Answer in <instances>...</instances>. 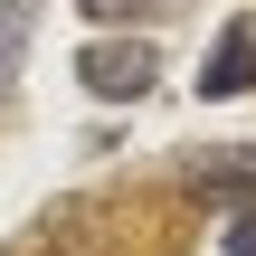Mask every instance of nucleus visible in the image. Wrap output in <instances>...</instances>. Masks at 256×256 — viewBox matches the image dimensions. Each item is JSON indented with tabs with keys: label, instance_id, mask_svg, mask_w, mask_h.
I'll use <instances>...</instances> for the list:
<instances>
[{
	"label": "nucleus",
	"instance_id": "obj_4",
	"mask_svg": "<svg viewBox=\"0 0 256 256\" xmlns=\"http://www.w3.org/2000/svg\"><path fill=\"white\" fill-rule=\"evenodd\" d=\"M28 48V0H0V95H10V66Z\"/></svg>",
	"mask_w": 256,
	"mask_h": 256
},
{
	"label": "nucleus",
	"instance_id": "obj_3",
	"mask_svg": "<svg viewBox=\"0 0 256 256\" xmlns=\"http://www.w3.org/2000/svg\"><path fill=\"white\" fill-rule=\"evenodd\" d=\"M200 190H209V200H247V190H256V152H228V162H200Z\"/></svg>",
	"mask_w": 256,
	"mask_h": 256
},
{
	"label": "nucleus",
	"instance_id": "obj_2",
	"mask_svg": "<svg viewBox=\"0 0 256 256\" xmlns=\"http://www.w3.org/2000/svg\"><path fill=\"white\" fill-rule=\"evenodd\" d=\"M200 95H256V19H228L209 66H200Z\"/></svg>",
	"mask_w": 256,
	"mask_h": 256
},
{
	"label": "nucleus",
	"instance_id": "obj_5",
	"mask_svg": "<svg viewBox=\"0 0 256 256\" xmlns=\"http://www.w3.org/2000/svg\"><path fill=\"white\" fill-rule=\"evenodd\" d=\"M180 0H86V19H171Z\"/></svg>",
	"mask_w": 256,
	"mask_h": 256
},
{
	"label": "nucleus",
	"instance_id": "obj_6",
	"mask_svg": "<svg viewBox=\"0 0 256 256\" xmlns=\"http://www.w3.org/2000/svg\"><path fill=\"white\" fill-rule=\"evenodd\" d=\"M228 256H256V209H238V218H228Z\"/></svg>",
	"mask_w": 256,
	"mask_h": 256
},
{
	"label": "nucleus",
	"instance_id": "obj_1",
	"mask_svg": "<svg viewBox=\"0 0 256 256\" xmlns=\"http://www.w3.org/2000/svg\"><path fill=\"white\" fill-rule=\"evenodd\" d=\"M76 76H86V95H104V104L124 95V104H133V95H142V86L162 76V57H152L142 38H95V48L76 57Z\"/></svg>",
	"mask_w": 256,
	"mask_h": 256
}]
</instances>
